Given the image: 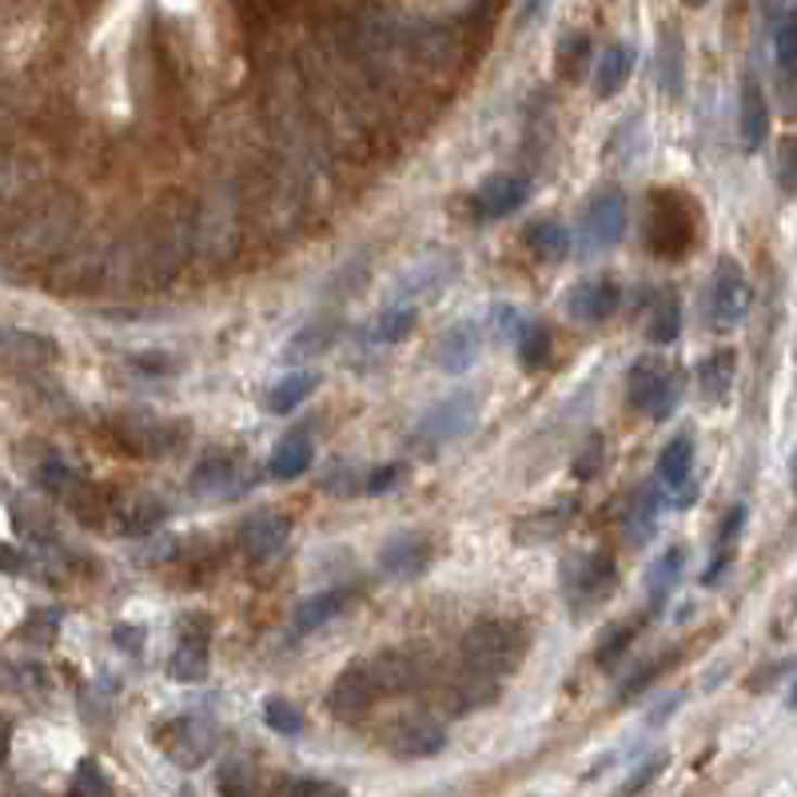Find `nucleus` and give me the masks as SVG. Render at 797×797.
I'll use <instances>...</instances> for the list:
<instances>
[{
	"mask_svg": "<svg viewBox=\"0 0 797 797\" xmlns=\"http://www.w3.org/2000/svg\"><path fill=\"white\" fill-rule=\"evenodd\" d=\"M80 232V204L68 192H49L28 211L16 216V223L0 240V263L13 271L52 268L64 256Z\"/></svg>",
	"mask_w": 797,
	"mask_h": 797,
	"instance_id": "f257e3e1",
	"label": "nucleus"
},
{
	"mask_svg": "<svg viewBox=\"0 0 797 797\" xmlns=\"http://www.w3.org/2000/svg\"><path fill=\"white\" fill-rule=\"evenodd\" d=\"M196 259V204L164 196L136 232V275L147 287L172 283Z\"/></svg>",
	"mask_w": 797,
	"mask_h": 797,
	"instance_id": "f03ea898",
	"label": "nucleus"
},
{
	"mask_svg": "<svg viewBox=\"0 0 797 797\" xmlns=\"http://www.w3.org/2000/svg\"><path fill=\"white\" fill-rule=\"evenodd\" d=\"M463 670L483 678H503L518 670L523 654H527V630L506 618H491V622H475L463 634Z\"/></svg>",
	"mask_w": 797,
	"mask_h": 797,
	"instance_id": "7ed1b4c3",
	"label": "nucleus"
},
{
	"mask_svg": "<svg viewBox=\"0 0 797 797\" xmlns=\"http://www.w3.org/2000/svg\"><path fill=\"white\" fill-rule=\"evenodd\" d=\"M240 244V200L235 188L223 180L204 200H196V256L220 268L235 256Z\"/></svg>",
	"mask_w": 797,
	"mask_h": 797,
	"instance_id": "20e7f679",
	"label": "nucleus"
},
{
	"mask_svg": "<svg viewBox=\"0 0 797 797\" xmlns=\"http://www.w3.org/2000/svg\"><path fill=\"white\" fill-rule=\"evenodd\" d=\"M646 244L658 259H678L686 256L694 235H698V223H694V208L682 192H670V188H658L646 200Z\"/></svg>",
	"mask_w": 797,
	"mask_h": 797,
	"instance_id": "39448f33",
	"label": "nucleus"
},
{
	"mask_svg": "<svg viewBox=\"0 0 797 797\" xmlns=\"http://www.w3.org/2000/svg\"><path fill=\"white\" fill-rule=\"evenodd\" d=\"M626 399L634 411H646L651 419H670L682 403V371L658 356L638 359L626 375Z\"/></svg>",
	"mask_w": 797,
	"mask_h": 797,
	"instance_id": "423d86ee",
	"label": "nucleus"
},
{
	"mask_svg": "<svg viewBox=\"0 0 797 797\" xmlns=\"http://www.w3.org/2000/svg\"><path fill=\"white\" fill-rule=\"evenodd\" d=\"M475 419H478L475 391H454V395H447V399H439V403L430 407L427 415L415 423V430H411V447H415L419 454H439V451H447L451 442H459L466 430L475 427Z\"/></svg>",
	"mask_w": 797,
	"mask_h": 797,
	"instance_id": "0eeeda50",
	"label": "nucleus"
},
{
	"mask_svg": "<svg viewBox=\"0 0 797 797\" xmlns=\"http://www.w3.org/2000/svg\"><path fill=\"white\" fill-rule=\"evenodd\" d=\"M156 742L172 766L200 770L216 754V746H220V725L211 722V718H204V714H184V718H172V722L159 725Z\"/></svg>",
	"mask_w": 797,
	"mask_h": 797,
	"instance_id": "6e6552de",
	"label": "nucleus"
},
{
	"mask_svg": "<svg viewBox=\"0 0 797 797\" xmlns=\"http://www.w3.org/2000/svg\"><path fill=\"white\" fill-rule=\"evenodd\" d=\"M626 235V196L618 188L602 192L587 204L582 223H578V256L594 259L602 252H610Z\"/></svg>",
	"mask_w": 797,
	"mask_h": 797,
	"instance_id": "1a4fd4ad",
	"label": "nucleus"
},
{
	"mask_svg": "<svg viewBox=\"0 0 797 797\" xmlns=\"http://www.w3.org/2000/svg\"><path fill=\"white\" fill-rule=\"evenodd\" d=\"M749 307H754V283L734 259H722L710 283V323L718 332H730L749 316Z\"/></svg>",
	"mask_w": 797,
	"mask_h": 797,
	"instance_id": "9d476101",
	"label": "nucleus"
},
{
	"mask_svg": "<svg viewBox=\"0 0 797 797\" xmlns=\"http://www.w3.org/2000/svg\"><path fill=\"white\" fill-rule=\"evenodd\" d=\"M211 670V626L204 614H188L176 638V651L168 658V674L176 682H204Z\"/></svg>",
	"mask_w": 797,
	"mask_h": 797,
	"instance_id": "9b49d317",
	"label": "nucleus"
},
{
	"mask_svg": "<svg viewBox=\"0 0 797 797\" xmlns=\"http://www.w3.org/2000/svg\"><path fill=\"white\" fill-rule=\"evenodd\" d=\"M563 590L570 602H599L614 587V563L606 551H582L570 554L563 563Z\"/></svg>",
	"mask_w": 797,
	"mask_h": 797,
	"instance_id": "f8f14e48",
	"label": "nucleus"
},
{
	"mask_svg": "<svg viewBox=\"0 0 797 797\" xmlns=\"http://www.w3.org/2000/svg\"><path fill=\"white\" fill-rule=\"evenodd\" d=\"M454 271H459V259L454 256H423L415 268H407L403 275H399L395 299L407 307L427 304V299H435V295H442L451 287Z\"/></svg>",
	"mask_w": 797,
	"mask_h": 797,
	"instance_id": "ddd939ff",
	"label": "nucleus"
},
{
	"mask_svg": "<svg viewBox=\"0 0 797 797\" xmlns=\"http://www.w3.org/2000/svg\"><path fill=\"white\" fill-rule=\"evenodd\" d=\"M618 299H622V287L610 280V275H599V280H582L566 292V316L582 323V327H599L618 311Z\"/></svg>",
	"mask_w": 797,
	"mask_h": 797,
	"instance_id": "4468645a",
	"label": "nucleus"
},
{
	"mask_svg": "<svg viewBox=\"0 0 797 797\" xmlns=\"http://www.w3.org/2000/svg\"><path fill=\"white\" fill-rule=\"evenodd\" d=\"M292 535V518L283 515V511H256V515H247L240 523V551L252 558V563H268L271 554L283 551V542Z\"/></svg>",
	"mask_w": 797,
	"mask_h": 797,
	"instance_id": "2eb2a0df",
	"label": "nucleus"
},
{
	"mask_svg": "<svg viewBox=\"0 0 797 797\" xmlns=\"http://www.w3.org/2000/svg\"><path fill=\"white\" fill-rule=\"evenodd\" d=\"M192 494L200 499H223V494H240L244 491V466L232 451H208L200 459V466L188 478Z\"/></svg>",
	"mask_w": 797,
	"mask_h": 797,
	"instance_id": "dca6fc26",
	"label": "nucleus"
},
{
	"mask_svg": "<svg viewBox=\"0 0 797 797\" xmlns=\"http://www.w3.org/2000/svg\"><path fill=\"white\" fill-rule=\"evenodd\" d=\"M375 702H380V694H375V682H371L368 666L363 663L347 666L344 674L332 682V690H327V710H332L335 718H344V722L363 718Z\"/></svg>",
	"mask_w": 797,
	"mask_h": 797,
	"instance_id": "f3484780",
	"label": "nucleus"
},
{
	"mask_svg": "<svg viewBox=\"0 0 797 797\" xmlns=\"http://www.w3.org/2000/svg\"><path fill=\"white\" fill-rule=\"evenodd\" d=\"M363 666H368V674H371V682H375V694H380V698L383 694H387V698L411 694V690L423 682V663L407 651H383Z\"/></svg>",
	"mask_w": 797,
	"mask_h": 797,
	"instance_id": "a211bd4d",
	"label": "nucleus"
},
{
	"mask_svg": "<svg viewBox=\"0 0 797 797\" xmlns=\"http://www.w3.org/2000/svg\"><path fill=\"white\" fill-rule=\"evenodd\" d=\"M387 746H391L395 758H407V761L435 758V754H442V746H447V730H442V722H435V718H403V722L387 734Z\"/></svg>",
	"mask_w": 797,
	"mask_h": 797,
	"instance_id": "6ab92c4d",
	"label": "nucleus"
},
{
	"mask_svg": "<svg viewBox=\"0 0 797 797\" xmlns=\"http://www.w3.org/2000/svg\"><path fill=\"white\" fill-rule=\"evenodd\" d=\"M430 563V542L419 530H399L380 547V570L387 578H415Z\"/></svg>",
	"mask_w": 797,
	"mask_h": 797,
	"instance_id": "aec40b11",
	"label": "nucleus"
},
{
	"mask_svg": "<svg viewBox=\"0 0 797 797\" xmlns=\"http://www.w3.org/2000/svg\"><path fill=\"white\" fill-rule=\"evenodd\" d=\"M351 590L347 587H332V590H319V594H307L299 606H295V618H292V638H307L316 634L319 626L335 622L339 614L351 606Z\"/></svg>",
	"mask_w": 797,
	"mask_h": 797,
	"instance_id": "412c9836",
	"label": "nucleus"
},
{
	"mask_svg": "<svg viewBox=\"0 0 797 797\" xmlns=\"http://www.w3.org/2000/svg\"><path fill=\"white\" fill-rule=\"evenodd\" d=\"M527 196H530V184L523 180V176L494 172V176H487V180L478 184L475 208L483 211V216L499 220V216H511L515 208H523V204H527Z\"/></svg>",
	"mask_w": 797,
	"mask_h": 797,
	"instance_id": "4be33fe9",
	"label": "nucleus"
},
{
	"mask_svg": "<svg viewBox=\"0 0 797 797\" xmlns=\"http://www.w3.org/2000/svg\"><path fill=\"white\" fill-rule=\"evenodd\" d=\"M116 439H120L132 454H164L176 447L172 427L152 415H124L120 423H116Z\"/></svg>",
	"mask_w": 797,
	"mask_h": 797,
	"instance_id": "5701e85b",
	"label": "nucleus"
},
{
	"mask_svg": "<svg viewBox=\"0 0 797 797\" xmlns=\"http://www.w3.org/2000/svg\"><path fill=\"white\" fill-rule=\"evenodd\" d=\"M56 359V344L49 335H33L21 327H4L0 323V363H13V368H40Z\"/></svg>",
	"mask_w": 797,
	"mask_h": 797,
	"instance_id": "b1692460",
	"label": "nucleus"
},
{
	"mask_svg": "<svg viewBox=\"0 0 797 797\" xmlns=\"http://www.w3.org/2000/svg\"><path fill=\"white\" fill-rule=\"evenodd\" d=\"M478 351H483V339H478L475 327L471 323H454V327H447L439 335V344H435V368L459 375V371H466L475 363Z\"/></svg>",
	"mask_w": 797,
	"mask_h": 797,
	"instance_id": "393cba45",
	"label": "nucleus"
},
{
	"mask_svg": "<svg viewBox=\"0 0 797 797\" xmlns=\"http://www.w3.org/2000/svg\"><path fill=\"white\" fill-rule=\"evenodd\" d=\"M311 463H316V442H311V435H307V430H295V435L280 439V447L271 451L268 475L280 478V483H292V478L307 475V471H311Z\"/></svg>",
	"mask_w": 797,
	"mask_h": 797,
	"instance_id": "a878e982",
	"label": "nucleus"
},
{
	"mask_svg": "<svg viewBox=\"0 0 797 797\" xmlns=\"http://www.w3.org/2000/svg\"><path fill=\"white\" fill-rule=\"evenodd\" d=\"M37 164L16 152H0V208H13L21 200L33 196L37 188Z\"/></svg>",
	"mask_w": 797,
	"mask_h": 797,
	"instance_id": "bb28decb",
	"label": "nucleus"
},
{
	"mask_svg": "<svg viewBox=\"0 0 797 797\" xmlns=\"http://www.w3.org/2000/svg\"><path fill=\"white\" fill-rule=\"evenodd\" d=\"M770 44H773V64L782 73L785 85H794V68H797V21L789 9L773 4V21H770Z\"/></svg>",
	"mask_w": 797,
	"mask_h": 797,
	"instance_id": "cd10ccee",
	"label": "nucleus"
},
{
	"mask_svg": "<svg viewBox=\"0 0 797 797\" xmlns=\"http://www.w3.org/2000/svg\"><path fill=\"white\" fill-rule=\"evenodd\" d=\"M319 383H323L319 371H287V375L268 391V411L271 415H292L295 407L307 403V399L316 395Z\"/></svg>",
	"mask_w": 797,
	"mask_h": 797,
	"instance_id": "c85d7f7f",
	"label": "nucleus"
},
{
	"mask_svg": "<svg viewBox=\"0 0 797 797\" xmlns=\"http://www.w3.org/2000/svg\"><path fill=\"white\" fill-rule=\"evenodd\" d=\"M737 124H742V140H746L749 152H758L770 136V104L761 97V88L754 80H746L742 88V112H737Z\"/></svg>",
	"mask_w": 797,
	"mask_h": 797,
	"instance_id": "c756f323",
	"label": "nucleus"
},
{
	"mask_svg": "<svg viewBox=\"0 0 797 797\" xmlns=\"http://www.w3.org/2000/svg\"><path fill=\"white\" fill-rule=\"evenodd\" d=\"M658 511H663V499H658V491L654 487H642V491L630 499V506H626V542L630 547H642V542L651 539L654 527H658Z\"/></svg>",
	"mask_w": 797,
	"mask_h": 797,
	"instance_id": "7c9ffc66",
	"label": "nucleus"
},
{
	"mask_svg": "<svg viewBox=\"0 0 797 797\" xmlns=\"http://www.w3.org/2000/svg\"><path fill=\"white\" fill-rule=\"evenodd\" d=\"M630 73H634V49H630V44H610V49L602 52L599 68H594V92H599L602 100L614 97V92H622Z\"/></svg>",
	"mask_w": 797,
	"mask_h": 797,
	"instance_id": "2f4dec72",
	"label": "nucleus"
},
{
	"mask_svg": "<svg viewBox=\"0 0 797 797\" xmlns=\"http://www.w3.org/2000/svg\"><path fill=\"white\" fill-rule=\"evenodd\" d=\"M690 466H694V439L690 435H674L658 454V478L670 491H682L690 483Z\"/></svg>",
	"mask_w": 797,
	"mask_h": 797,
	"instance_id": "473e14b6",
	"label": "nucleus"
},
{
	"mask_svg": "<svg viewBox=\"0 0 797 797\" xmlns=\"http://www.w3.org/2000/svg\"><path fill=\"white\" fill-rule=\"evenodd\" d=\"M570 518H575V503H563V506H551V511H539V515H527L515 523V539L518 542H547V539H558L566 527H570Z\"/></svg>",
	"mask_w": 797,
	"mask_h": 797,
	"instance_id": "72a5a7b5",
	"label": "nucleus"
},
{
	"mask_svg": "<svg viewBox=\"0 0 797 797\" xmlns=\"http://www.w3.org/2000/svg\"><path fill=\"white\" fill-rule=\"evenodd\" d=\"M570 232H566L558 220H539L535 228H527V247L530 256L542 259V263H558V259L570 256Z\"/></svg>",
	"mask_w": 797,
	"mask_h": 797,
	"instance_id": "f704fd0d",
	"label": "nucleus"
},
{
	"mask_svg": "<svg viewBox=\"0 0 797 797\" xmlns=\"http://www.w3.org/2000/svg\"><path fill=\"white\" fill-rule=\"evenodd\" d=\"M515 356L527 371L547 368V359H551V332L542 327L539 319H523V327L515 332Z\"/></svg>",
	"mask_w": 797,
	"mask_h": 797,
	"instance_id": "c9c22d12",
	"label": "nucleus"
},
{
	"mask_svg": "<svg viewBox=\"0 0 797 797\" xmlns=\"http://www.w3.org/2000/svg\"><path fill=\"white\" fill-rule=\"evenodd\" d=\"M646 332H651L654 344H663V347L678 339V332H682V304H678L674 292H658V295H654Z\"/></svg>",
	"mask_w": 797,
	"mask_h": 797,
	"instance_id": "e433bc0d",
	"label": "nucleus"
},
{
	"mask_svg": "<svg viewBox=\"0 0 797 797\" xmlns=\"http://www.w3.org/2000/svg\"><path fill=\"white\" fill-rule=\"evenodd\" d=\"M415 323H419V307L391 304L375 323H371V339H375V344H403L407 335L415 332Z\"/></svg>",
	"mask_w": 797,
	"mask_h": 797,
	"instance_id": "4c0bfd02",
	"label": "nucleus"
},
{
	"mask_svg": "<svg viewBox=\"0 0 797 797\" xmlns=\"http://www.w3.org/2000/svg\"><path fill=\"white\" fill-rule=\"evenodd\" d=\"M220 794L223 797H268L263 773L247 761H228L220 770Z\"/></svg>",
	"mask_w": 797,
	"mask_h": 797,
	"instance_id": "58836bf2",
	"label": "nucleus"
},
{
	"mask_svg": "<svg viewBox=\"0 0 797 797\" xmlns=\"http://www.w3.org/2000/svg\"><path fill=\"white\" fill-rule=\"evenodd\" d=\"M734 368H737L734 351H714V356L698 368L702 395H706V399H714V403H718V399H725L730 383H734Z\"/></svg>",
	"mask_w": 797,
	"mask_h": 797,
	"instance_id": "ea45409f",
	"label": "nucleus"
},
{
	"mask_svg": "<svg viewBox=\"0 0 797 797\" xmlns=\"http://www.w3.org/2000/svg\"><path fill=\"white\" fill-rule=\"evenodd\" d=\"M13 527L33 542H52V515H49V506L37 503V499H16Z\"/></svg>",
	"mask_w": 797,
	"mask_h": 797,
	"instance_id": "a19ab883",
	"label": "nucleus"
},
{
	"mask_svg": "<svg viewBox=\"0 0 797 797\" xmlns=\"http://www.w3.org/2000/svg\"><path fill=\"white\" fill-rule=\"evenodd\" d=\"M268 797H347V789L327 777H275Z\"/></svg>",
	"mask_w": 797,
	"mask_h": 797,
	"instance_id": "79ce46f5",
	"label": "nucleus"
},
{
	"mask_svg": "<svg viewBox=\"0 0 797 797\" xmlns=\"http://www.w3.org/2000/svg\"><path fill=\"white\" fill-rule=\"evenodd\" d=\"M682 563H686V551L682 547H670V551L651 566V575H646V587H651V599L663 602L670 590H674L678 575H682Z\"/></svg>",
	"mask_w": 797,
	"mask_h": 797,
	"instance_id": "37998d69",
	"label": "nucleus"
},
{
	"mask_svg": "<svg viewBox=\"0 0 797 797\" xmlns=\"http://www.w3.org/2000/svg\"><path fill=\"white\" fill-rule=\"evenodd\" d=\"M85 478H80V471H76L73 463H64L61 454H49L44 459V466H40V487L49 494H61V499H68V494L80 487Z\"/></svg>",
	"mask_w": 797,
	"mask_h": 797,
	"instance_id": "c03bdc74",
	"label": "nucleus"
},
{
	"mask_svg": "<svg viewBox=\"0 0 797 797\" xmlns=\"http://www.w3.org/2000/svg\"><path fill=\"white\" fill-rule=\"evenodd\" d=\"M263 722L271 725V730H275V734H283V737H295V734H304V710H299V706H295V702H287V698H268L263 702Z\"/></svg>",
	"mask_w": 797,
	"mask_h": 797,
	"instance_id": "a18cd8bd",
	"label": "nucleus"
},
{
	"mask_svg": "<svg viewBox=\"0 0 797 797\" xmlns=\"http://www.w3.org/2000/svg\"><path fill=\"white\" fill-rule=\"evenodd\" d=\"M73 797H112V777L100 770V761L85 758L73 773Z\"/></svg>",
	"mask_w": 797,
	"mask_h": 797,
	"instance_id": "49530a36",
	"label": "nucleus"
},
{
	"mask_svg": "<svg viewBox=\"0 0 797 797\" xmlns=\"http://www.w3.org/2000/svg\"><path fill=\"white\" fill-rule=\"evenodd\" d=\"M587 52H590V40L582 37V33H570V37L563 40V49H558V68H563V76H582V68H587Z\"/></svg>",
	"mask_w": 797,
	"mask_h": 797,
	"instance_id": "de8ad7c7",
	"label": "nucleus"
},
{
	"mask_svg": "<svg viewBox=\"0 0 797 797\" xmlns=\"http://www.w3.org/2000/svg\"><path fill=\"white\" fill-rule=\"evenodd\" d=\"M663 770H666V754H654L651 761H642V766H638V770L626 777L622 797H638L642 789H651V785L658 782V773H663Z\"/></svg>",
	"mask_w": 797,
	"mask_h": 797,
	"instance_id": "09e8293b",
	"label": "nucleus"
},
{
	"mask_svg": "<svg viewBox=\"0 0 797 797\" xmlns=\"http://www.w3.org/2000/svg\"><path fill=\"white\" fill-rule=\"evenodd\" d=\"M56 622H61V610H37L28 614V630H21V638L28 642H52L56 638Z\"/></svg>",
	"mask_w": 797,
	"mask_h": 797,
	"instance_id": "8fccbe9b",
	"label": "nucleus"
},
{
	"mask_svg": "<svg viewBox=\"0 0 797 797\" xmlns=\"http://www.w3.org/2000/svg\"><path fill=\"white\" fill-rule=\"evenodd\" d=\"M332 335H335V323H316V327L299 332V339H307V344H292V351H295V356H311V351H323V347H332Z\"/></svg>",
	"mask_w": 797,
	"mask_h": 797,
	"instance_id": "3c124183",
	"label": "nucleus"
},
{
	"mask_svg": "<svg viewBox=\"0 0 797 797\" xmlns=\"http://www.w3.org/2000/svg\"><path fill=\"white\" fill-rule=\"evenodd\" d=\"M599 466H602V439L594 435V439H590L587 447L575 454V475L578 478H594V475H599Z\"/></svg>",
	"mask_w": 797,
	"mask_h": 797,
	"instance_id": "603ef678",
	"label": "nucleus"
},
{
	"mask_svg": "<svg viewBox=\"0 0 797 797\" xmlns=\"http://www.w3.org/2000/svg\"><path fill=\"white\" fill-rule=\"evenodd\" d=\"M630 642H634V630H630V626H622V630H614V634L606 638V642H602V651H599V663H602V666L618 663V654H622L626 646H630Z\"/></svg>",
	"mask_w": 797,
	"mask_h": 797,
	"instance_id": "864d4df0",
	"label": "nucleus"
},
{
	"mask_svg": "<svg viewBox=\"0 0 797 797\" xmlns=\"http://www.w3.org/2000/svg\"><path fill=\"white\" fill-rule=\"evenodd\" d=\"M666 658H670V654H663V658H658V663H651V666H646V670H638V674L622 686V698H634V694H642V690L651 686L654 678H658V674H663V670H666Z\"/></svg>",
	"mask_w": 797,
	"mask_h": 797,
	"instance_id": "5fc2aeb1",
	"label": "nucleus"
},
{
	"mask_svg": "<svg viewBox=\"0 0 797 797\" xmlns=\"http://www.w3.org/2000/svg\"><path fill=\"white\" fill-rule=\"evenodd\" d=\"M323 487H327L332 494H356V471L344 466V463H335L332 475L323 478Z\"/></svg>",
	"mask_w": 797,
	"mask_h": 797,
	"instance_id": "6e6d98bb",
	"label": "nucleus"
},
{
	"mask_svg": "<svg viewBox=\"0 0 797 797\" xmlns=\"http://www.w3.org/2000/svg\"><path fill=\"white\" fill-rule=\"evenodd\" d=\"M395 483H399V466H375L363 487H368L371 494H383V491H391Z\"/></svg>",
	"mask_w": 797,
	"mask_h": 797,
	"instance_id": "4d7b16f0",
	"label": "nucleus"
},
{
	"mask_svg": "<svg viewBox=\"0 0 797 797\" xmlns=\"http://www.w3.org/2000/svg\"><path fill=\"white\" fill-rule=\"evenodd\" d=\"M777 176H782V192H794L797 172H794V144L789 140L782 144V156H777Z\"/></svg>",
	"mask_w": 797,
	"mask_h": 797,
	"instance_id": "13d9d810",
	"label": "nucleus"
},
{
	"mask_svg": "<svg viewBox=\"0 0 797 797\" xmlns=\"http://www.w3.org/2000/svg\"><path fill=\"white\" fill-rule=\"evenodd\" d=\"M25 554L16 551V547H9V542H0V575H21L25 570Z\"/></svg>",
	"mask_w": 797,
	"mask_h": 797,
	"instance_id": "bf43d9fd",
	"label": "nucleus"
},
{
	"mask_svg": "<svg viewBox=\"0 0 797 797\" xmlns=\"http://www.w3.org/2000/svg\"><path fill=\"white\" fill-rule=\"evenodd\" d=\"M116 646L140 651V646H144V630H140V626H132V630H128V626H116Z\"/></svg>",
	"mask_w": 797,
	"mask_h": 797,
	"instance_id": "052dcab7",
	"label": "nucleus"
},
{
	"mask_svg": "<svg viewBox=\"0 0 797 797\" xmlns=\"http://www.w3.org/2000/svg\"><path fill=\"white\" fill-rule=\"evenodd\" d=\"M9 746H13V722H9V718H0V766L9 761Z\"/></svg>",
	"mask_w": 797,
	"mask_h": 797,
	"instance_id": "680f3d73",
	"label": "nucleus"
},
{
	"mask_svg": "<svg viewBox=\"0 0 797 797\" xmlns=\"http://www.w3.org/2000/svg\"><path fill=\"white\" fill-rule=\"evenodd\" d=\"M547 4H551V0H527V9H523V16H518V25H523V28L535 25V16H539Z\"/></svg>",
	"mask_w": 797,
	"mask_h": 797,
	"instance_id": "e2e57ef3",
	"label": "nucleus"
},
{
	"mask_svg": "<svg viewBox=\"0 0 797 797\" xmlns=\"http://www.w3.org/2000/svg\"><path fill=\"white\" fill-rule=\"evenodd\" d=\"M686 4H690V9H702V4H706V0H686Z\"/></svg>",
	"mask_w": 797,
	"mask_h": 797,
	"instance_id": "0e129e2a",
	"label": "nucleus"
},
{
	"mask_svg": "<svg viewBox=\"0 0 797 797\" xmlns=\"http://www.w3.org/2000/svg\"><path fill=\"white\" fill-rule=\"evenodd\" d=\"M0 499H4V487H0Z\"/></svg>",
	"mask_w": 797,
	"mask_h": 797,
	"instance_id": "69168bd1",
	"label": "nucleus"
}]
</instances>
